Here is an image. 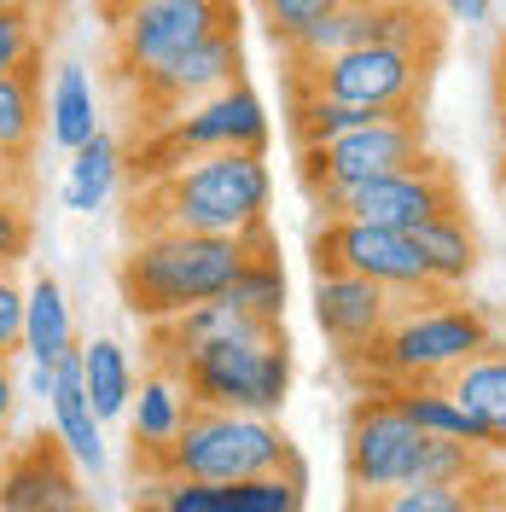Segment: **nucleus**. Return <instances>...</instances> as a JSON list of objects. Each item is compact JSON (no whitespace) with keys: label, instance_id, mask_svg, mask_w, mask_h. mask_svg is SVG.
<instances>
[{"label":"nucleus","instance_id":"obj_10","mask_svg":"<svg viewBox=\"0 0 506 512\" xmlns=\"http://www.w3.org/2000/svg\"><path fill=\"white\" fill-rule=\"evenodd\" d=\"M315 268H344L384 286L390 297H443L431 286L425 262L413 251V233L402 227H373L349 222V216H326V227L315 233Z\"/></svg>","mask_w":506,"mask_h":512},{"label":"nucleus","instance_id":"obj_7","mask_svg":"<svg viewBox=\"0 0 506 512\" xmlns=\"http://www.w3.org/2000/svg\"><path fill=\"white\" fill-rule=\"evenodd\" d=\"M262 146H268V105L256 88L233 82L222 94L187 105L181 117L152 123L146 146H140V175L152 181V175L187 158H204V152H262Z\"/></svg>","mask_w":506,"mask_h":512},{"label":"nucleus","instance_id":"obj_23","mask_svg":"<svg viewBox=\"0 0 506 512\" xmlns=\"http://www.w3.org/2000/svg\"><path fill=\"white\" fill-rule=\"evenodd\" d=\"M117 181H123V146L99 128L82 152H70V169H64V210H82V216L105 210L111 192H117Z\"/></svg>","mask_w":506,"mask_h":512},{"label":"nucleus","instance_id":"obj_31","mask_svg":"<svg viewBox=\"0 0 506 512\" xmlns=\"http://www.w3.org/2000/svg\"><path fill=\"white\" fill-rule=\"evenodd\" d=\"M367 512H477V489H454V483H402L390 495L361 501Z\"/></svg>","mask_w":506,"mask_h":512},{"label":"nucleus","instance_id":"obj_28","mask_svg":"<svg viewBox=\"0 0 506 512\" xmlns=\"http://www.w3.org/2000/svg\"><path fill=\"white\" fill-rule=\"evenodd\" d=\"M227 297L256 320H285V268H280V256L268 251V245L251 251V262L239 268V280L227 286Z\"/></svg>","mask_w":506,"mask_h":512},{"label":"nucleus","instance_id":"obj_16","mask_svg":"<svg viewBox=\"0 0 506 512\" xmlns=\"http://www.w3.org/2000/svg\"><path fill=\"white\" fill-rule=\"evenodd\" d=\"M82 350V344H76ZM47 408H53V437L64 443V454L82 466V472H105V437H99V414L94 402H88V384H82V355H64L59 367H53V396H47Z\"/></svg>","mask_w":506,"mask_h":512},{"label":"nucleus","instance_id":"obj_35","mask_svg":"<svg viewBox=\"0 0 506 512\" xmlns=\"http://www.w3.org/2000/svg\"><path fill=\"white\" fill-rule=\"evenodd\" d=\"M18 379H12V361H0V437H6V425H12V414H18Z\"/></svg>","mask_w":506,"mask_h":512},{"label":"nucleus","instance_id":"obj_27","mask_svg":"<svg viewBox=\"0 0 506 512\" xmlns=\"http://www.w3.org/2000/svg\"><path fill=\"white\" fill-rule=\"evenodd\" d=\"M379 117H390V111L344 105V99L309 94V88H297V99H291V134H297V146H326V140H338V134H355V128L379 123Z\"/></svg>","mask_w":506,"mask_h":512},{"label":"nucleus","instance_id":"obj_5","mask_svg":"<svg viewBox=\"0 0 506 512\" xmlns=\"http://www.w3.org/2000/svg\"><path fill=\"white\" fill-rule=\"evenodd\" d=\"M495 344L489 320L472 303L454 297H425V309L390 320V332L379 338V350H367L396 384H443L454 367H466L472 355Z\"/></svg>","mask_w":506,"mask_h":512},{"label":"nucleus","instance_id":"obj_37","mask_svg":"<svg viewBox=\"0 0 506 512\" xmlns=\"http://www.w3.org/2000/svg\"><path fill=\"white\" fill-rule=\"evenodd\" d=\"M495 111H501V128H506V47L495 59Z\"/></svg>","mask_w":506,"mask_h":512},{"label":"nucleus","instance_id":"obj_36","mask_svg":"<svg viewBox=\"0 0 506 512\" xmlns=\"http://www.w3.org/2000/svg\"><path fill=\"white\" fill-rule=\"evenodd\" d=\"M443 12L454 18V24H489L495 0H443Z\"/></svg>","mask_w":506,"mask_h":512},{"label":"nucleus","instance_id":"obj_6","mask_svg":"<svg viewBox=\"0 0 506 512\" xmlns=\"http://www.w3.org/2000/svg\"><path fill=\"white\" fill-rule=\"evenodd\" d=\"M111 12V41H117V70L134 88L163 64L192 53L198 41L239 24L233 0H105Z\"/></svg>","mask_w":506,"mask_h":512},{"label":"nucleus","instance_id":"obj_14","mask_svg":"<svg viewBox=\"0 0 506 512\" xmlns=\"http://www.w3.org/2000/svg\"><path fill=\"white\" fill-rule=\"evenodd\" d=\"M0 512H88V489L59 437H35L0 460Z\"/></svg>","mask_w":506,"mask_h":512},{"label":"nucleus","instance_id":"obj_20","mask_svg":"<svg viewBox=\"0 0 506 512\" xmlns=\"http://www.w3.org/2000/svg\"><path fill=\"white\" fill-rule=\"evenodd\" d=\"M443 390L495 437V448H506V350L501 344H489V350L472 355L466 367H454L443 379Z\"/></svg>","mask_w":506,"mask_h":512},{"label":"nucleus","instance_id":"obj_17","mask_svg":"<svg viewBox=\"0 0 506 512\" xmlns=\"http://www.w3.org/2000/svg\"><path fill=\"white\" fill-rule=\"evenodd\" d=\"M192 419V396L187 384L175 379V373H146V379L134 384V402H128V431H134V466H146V460H158L163 448L181 437V425Z\"/></svg>","mask_w":506,"mask_h":512},{"label":"nucleus","instance_id":"obj_32","mask_svg":"<svg viewBox=\"0 0 506 512\" xmlns=\"http://www.w3.org/2000/svg\"><path fill=\"white\" fill-rule=\"evenodd\" d=\"M256 6H262L268 35H274L280 47H297V41L315 30L326 12H338V6H349V0H256Z\"/></svg>","mask_w":506,"mask_h":512},{"label":"nucleus","instance_id":"obj_30","mask_svg":"<svg viewBox=\"0 0 506 512\" xmlns=\"http://www.w3.org/2000/svg\"><path fill=\"white\" fill-rule=\"evenodd\" d=\"M413 483H454V489H477V483H483V448L454 443V437H425L419 478H413Z\"/></svg>","mask_w":506,"mask_h":512},{"label":"nucleus","instance_id":"obj_8","mask_svg":"<svg viewBox=\"0 0 506 512\" xmlns=\"http://www.w3.org/2000/svg\"><path fill=\"white\" fill-rule=\"evenodd\" d=\"M297 152H303V187L315 192L320 204L349 192V187H367L379 175L431 163V152H425V123L413 111H390L379 123L355 128V134H338L326 146H297Z\"/></svg>","mask_w":506,"mask_h":512},{"label":"nucleus","instance_id":"obj_41","mask_svg":"<svg viewBox=\"0 0 506 512\" xmlns=\"http://www.w3.org/2000/svg\"><path fill=\"white\" fill-rule=\"evenodd\" d=\"M0 460H6V437H0Z\"/></svg>","mask_w":506,"mask_h":512},{"label":"nucleus","instance_id":"obj_18","mask_svg":"<svg viewBox=\"0 0 506 512\" xmlns=\"http://www.w3.org/2000/svg\"><path fill=\"white\" fill-rule=\"evenodd\" d=\"M245 326H256V315H245L233 297L198 303V309H187V315H175V320H163V326H152L158 367H163V373H181L192 355L204 350V344H216V338H233V332H245ZM274 326H280V320H274Z\"/></svg>","mask_w":506,"mask_h":512},{"label":"nucleus","instance_id":"obj_12","mask_svg":"<svg viewBox=\"0 0 506 512\" xmlns=\"http://www.w3.org/2000/svg\"><path fill=\"white\" fill-rule=\"evenodd\" d=\"M326 216H349V222H373V227H413L437 222V216H454L460 210V187L443 163H419V169H396V175H379L367 187H349L338 198L320 204Z\"/></svg>","mask_w":506,"mask_h":512},{"label":"nucleus","instance_id":"obj_11","mask_svg":"<svg viewBox=\"0 0 506 512\" xmlns=\"http://www.w3.org/2000/svg\"><path fill=\"white\" fill-rule=\"evenodd\" d=\"M419 454H425V431H413L408 419L396 414L390 396H367L349 419V443H344L355 501H373V495H390V489L413 483L419 478Z\"/></svg>","mask_w":506,"mask_h":512},{"label":"nucleus","instance_id":"obj_40","mask_svg":"<svg viewBox=\"0 0 506 512\" xmlns=\"http://www.w3.org/2000/svg\"><path fill=\"white\" fill-rule=\"evenodd\" d=\"M0 6H30V0H0Z\"/></svg>","mask_w":506,"mask_h":512},{"label":"nucleus","instance_id":"obj_19","mask_svg":"<svg viewBox=\"0 0 506 512\" xmlns=\"http://www.w3.org/2000/svg\"><path fill=\"white\" fill-rule=\"evenodd\" d=\"M24 355L30 367H59L64 355H76V315L64 303V286L47 274L24 286Z\"/></svg>","mask_w":506,"mask_h":512},{"label":"nucleus","instance_id":"obj_3","mask_svg":"<svg viewBox=\"0 0 506 512\" xmlns=\"http://www.w3.org/2000/svg\"><path fill=\"white\" fill-rule=\"evenodd\" d=\"M146 466L158 478H192V483H239V478H268V472H303L291 437L274 419L222 414V408H192L181 437Z\"/></svg>","mask_w":506,"mask_h":512},{"label":"nucleus","instance_id":"obj_24","mask_svg":"<svg viewBox=\"0 0 506 512\" xmlns=\"http://www.w3.org/2000/svg\"><path fill=\"white\" fill-rule=\"evenodd\" d=\"M41 111H47V140L64 146V152H82V146L99 134L94 82H88L76 64H64L59 76H53V88H47V99H41Z\"/></svg>","mask_w":506,"mask_h":512},{"label":"nucleus","instance_id":"obj_21","mask_svg":"<svg viewBox=\"0 0 506 512\" xmlns=\"http://www.w3.org/2000/svg\"><path fill=\"white\" fill-rule=\"evenodd\" d=\"M390 402H396V414L408 419L413 431H425V437H454V443H472V448H483V454H495V437L448 396L443 384H396Z\"/></svg>","mask_w":506,"mask_h":512},{"label":"nucleus","instance_id":"obj_29","mask_svg":"<svg viewBox=\"0 0 506 512\" xmlns=\"http://www.w3.org/2000/svg\"><path fill=\"white\" fill-rule=\"evenodd\" d=\"M0 76L41 82V24L30 6H0Z\"/></svg>","mask_w":506,"mask_h":512},{"label":"nucleus","instance_id":"obj_39","mask_svg":"<svg viewBox=\"0 0 506 512\" xmlns=\"http://www.w3.org/2000/svg\"><path fill=\"white\" fill-rule=\"evenodd\" d=\"M501 198H506V158H501Z\"/></svg>","mask_w":506,"mask_h":512},{"label":"nucleus","instance_id":"obj_13","mask_svg":"<svg viewBox=\"0 0 506 512\" xmlns=\"http://www.w3.org/2000/svg\"><path fill=\"white\" fill-rule=\"evenodd\" d=\"M239 64H245V47H239V24H233V30L198 41V47L181 53L175 64L140 76V82H134V99H140V111H146L152 123H169V117H181L187 105L233 88V82H239Z\"/></svg>","mask_w":506,"mask_h":512},{"label":"nucleus","instance_id":"obj_1","mask_svg":"<svg viewBox=\"0 0 506 512\" xmlns=\"http://www.w3.org/2000/svg\"><path fill=\"white\" fill-rule=\"evenodd\" d=\"M268 245V227L256 239H222V233H169V227H140L134 251L117 268V286L134 320L163 326V320L187 315L198 303L227 297V286L239 280V268L251 262V251Z\"/></svg>","mask_w":506,"mask_h":512},{"label":"nucleus","instance_id":"obj_22","mask_svg":"<svg viewBox=\"0 0 506 512\" xmlns=\"http://www.w3.org/2000/svg\"><path fill=\"white\" fill-rule=\"evenodd\" d=\"M413 251H419V262H425V274H431L437 291H460L477 268V239H472V227H466L460 210L413 227Z\"/></svg>","mask_w":506,"mask_h":512},{"label":"nucleus","instance_id":"obj_2","mask_svg":"<svg viewBox=\"0 0 506 512\" xmlns=\"http://www.w3.org/2000/svg\"><path fill=\"white\" fill-rule=\"evenodd\" d=\"M274 175L262 152H204L146 181L134 198L146 227L169 233H222V239H256L268 227Z\"/></svg>","mask_w":506,"mask_h":512},{"label":"nucleus","instance_id":"obj_34","mask_svg":"<svg viewBox=\"0 0 506 512\" xmlns=\"http://www.w3.org/2000/svg\"><path fill=\"white\" fill-rule=\"evenodd\" d=\"M24 350V286L12 274H0V361Z\"/></svg>","mask_w":506,"mask_h":512},{"label":"nucleus","instance_id":"obj_33","mask_svg":"<svg viewBox=\"0 0 506 512\" xmlns=\"http://www.w3.org/2000/svg\"><path fill=\"white\" fill-rule=\"evenodd\" d=\"M35 245V227H30V210L18 204V198H6L0 192V274H12Z\"/></svg>","mask_w":506,"mask_h":512},{"label":"nucleus","instance_id":"obj_38","mask_svg":"<svg viewBox=\"0 0 506 512\" xmlns=\"http://www.w3.org/2000/svg\"><path fill=\"white\" fill-rule=\"evenodd\" d=\"M30 390L47 402V396H53V367H30Z\"/></svg>","mask_w":506,"mask_h":512},{"label":"nucleus","instance_id":"obj_9","mask_svg":"<svg viewBox=\"0 0 506 512\" xmlns=\"http://www.w3.org/2000/svg\"><path fill=\"white\" fill-rule=\"evenodd\" d=\"M297 88L344 105H367V111H413L425 82H431V53L413 47H349L315 64H291Z\"/></svg>","mask_w":506,"mask_h":512},{"label":"nucleus","instance_id":"obj_42","mask_svg":"<svg viewBox=\"0 0 506 512\" xmlns=\"http://www.w3.org/2000/svg\"><path fill=\"white\" fill-rule=\"evenodd\" d=\"M355 512H367V507H361V501H355Z\"/></svg>","mask_w":506,"mask_h":512},{"label":"nucleus","instance_id":"obj_4","mask_svg":"<svg viewBox=\"0 0 506 512\" xmlns=\"http://www.w3.org/2000/svg\"><path fill=\"white\" fill-rule=\"evenodd\" d=\"M187 384L192 408H222V414H262L274 419L291 390V344L285 326L256 320L233 338H216L175 373Z\"/></svg>","mask_w":506,"mask_h":512},{"label":"nucleus","instance_id":"obj_15","mask_svg":"<svg viewBox=\"0 0 506 512\" xmlns=\"http://www.w3.org/2000/svg\"><path fill=\"white\" fill-rule=\"evenodd\" d=\"M390 320H396V297L384 286L344 268H315V326L338 350H379Z\"/></svg>","mask_w":506,"mask_h":512},{"label":"nucleus","instance_id":"obj_25","mask_svg":"<svg viewBox=\"0 0 506 512\" xmlns=\"http://www.w3.org/2000/svg\"><path fill=\"white\" fill-rule=\"evenodd\" d=\"M47 128L41 111V82L30 76H0V169H24Z\"/></svg>","mask_w":506,"mask_h":512},{"label":"nucleus","instance_id":"obj_26","mask_svg":"<svg viewBox=\"0 0 506 512\" xmlns=\"http://www.w3.org/2000/svg\"><path fill=\"white\" fill-rule=\"evenodd\" d=\"M82 384H88V402H94L99 425L105 419H128V402H134V361L117 338H94L82 344Z\"/></svg>","mask_w":506,"mask_h":512}]
</instances>
